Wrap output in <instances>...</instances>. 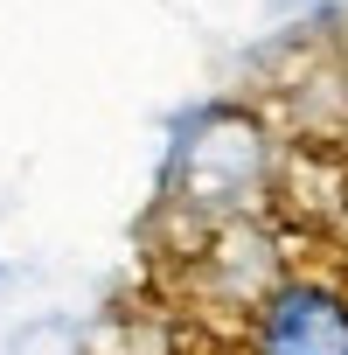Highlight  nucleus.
<instances>
[{"instance_id": "obj_1", "label": "nucleus", "mask_w": 348, "mask_h": 355, "mask_svg": "<svg viewBox=\"0 0 348 355\" xmlns=\"http://www.w3.org/2000/svg\"><path fill=\"white\" fill-rule=\"evenodd\" d=\"M244 355H348V279L279 272L244 320Z\"/></svg>"}, {"instance_id": "obj_2", "label": "nucleus", "mask_w": 348, "mask_h": 355, "mask_svg": "<svg viewBox=\"0 0 348 355\" xmlns=\"http://www.w3.org/2000/svg\"><path fill=\"white\" fill-rule=\"evenodd\" d=\"M341 279H348V272H341Z\"/></svg>"}]
</instances>
